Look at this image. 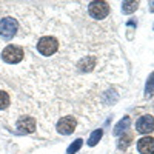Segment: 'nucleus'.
Returning <instances> with one entry per match:
<instances>
[{
  "label": "nucleus",
  "instance_id": "obj_4",
  "mask_svg": "<svg viewBox=\"0 0 154 154\" xmlns=\"http://www.w3.org/2000/svg\"><path fill=\"white\" fill-rule=\"evenodd\" d=\"M88 14L94 20H103L109 14V5L106 2H91L88 5Z\"/></svg>",
  "mask_w": 154,
  "mask_h": 154
},
{
  "label": "nucleus",
  "instance_id": "obj_17",
  "mask_svg": "<svg viewBox=\"0 0 154 154\" xmlns=\"http://www.w3.org/2000/svg\"><path fill=\"white\" fill-rule=\"evenodd\" d=\"M152 29H154V26H152Z\"/></svg>",
  "mask_w": 154,
  "mask_h": 154
},
{
  "label": "nucleus",
  "instance_id": "obj_8",
  "mask_svg": "<svg viewBox=\"0 0 154 154\" xmlns=\"http://www.w3.org/2000/svg\"><path fill=\"white\" fill-rule=\"evenodd\" d=\"M137 151L140 154H154V137H140L137 140Z\"/></svg>",
  "mask_w": 154,
  "mask_h": 154
},
{
  "label": "nucleus",
  "instance_id": "obj_11",
  "mask_svg": "<svg viewBox=\"0 0 154 154\" xmlns=\"http://www.w3.org/2000/svg\"><path fill=\"white\" fill-rule=\"evenodd\" d=\"M152 94H154V71L148 75V80H146V85H145V97L149 99Z\"/></svg>",
  "mask_w": 154,
  "mask_h": 154
},
{
  "label": "nucleus",
  "instance_id": "obj_15",
  "mask_svg": "<svg viewBox=\"0 0 154 154\" xmlns=\"http://www.w3.org/2000/svg\"><path fill=\"white\" fill-rule=\"evenodd\" d=\"M130 142H131V136H123V137H120V139H119V143H117L119 149H125L128 145H130Z\"/></svg>",
  "mask_w": 154,
  "mask_h": 154
},
{
  "label": "nucleus",
  "instance_id": "obj_9",
  "mask_svg": "<svg viewBox=\"0 0 154 154\" xmlns=\"http://www.w3.org/2000/svg\"><path fill=\"white\" fill-rule=\"evenodd\" d=\"M131 125V119L128 117V116H125L123 119H120L117 123H116L114 130H112V134L114 136H120L122 133H125V130H128V126Z\"/></svg>",
  "mask_w": 154,
  "mask_h": 154
},
{
  "label": "nucleus",
  "instance_id": "obj_14",
  "mask_svg": "<svg viewBox=\"0 0 154 154\" xmlns=\"http://www.w3.org/2000/svg\"><path fill=\"white\" fill-rule=\"evenodd\" d=\"M82 145H83V140H82V139H75L74 142L66 148V154H74V152H77V151L82 148Z\"/></svg>",
  "mask_w": 154,
  "mask_h": 154
},
{
  "label": "nucleus",
  "instance_id": "obj_5",
  "mask_svg": "<svg viewBox=\"0 0 154 154\" xmlns=\"http://www.w3.org/2000/svg\"><path fill=\"white\" fill-rule=\"evenodd\" d=\"M75 126H77V122H75V119L72 117V116H65V117H62L57 122L56 130L62 136H69L75 131Z\"/></svg>",
  "mask_w": 154,
  "mask_h": 154
},
{
  "label": "nucleus",
  "instance_id": "obj_12",
  "mask_svg": "<svg viewBox=\"0 0 154 154\" xmlns=\"http://www.w3.org/2000/svg\"><path fill=\"white\" fill-rule=\"evenodd\" d=\"M102 136H103V130H96L91 136H89V139H88V145L89 146H96L97 143H99V140L102 139Z\"/></svg>",
  "mask_w": 154,
  "mask_h": 154
},
{
  "label": "nucleus",
  "instance_id": "obj_3",
  "mask_svg": "<svg viewBox=\"0 0 154 154\" xmlns=\"http://www.w3.org/2000/svg\"><path fill=\"white\" fill-rule=\"evenodd\" d=\"M19 31V23L14 17H3L0 20V37H3L5 40H9L12 38Z\"/></svg>",
  "mask_w": 154,
  "mask_h": 154
},
{
  "label": "nucleus",
  "instance_id": "obj_1",
  "mask_svg": "<svg viewBox=\"0 0 154 154\" xmlns=\"http://www.w3.org/2000/svg\"><path fill=\"white\" fill-rule=\"evenodd\" d=\"M57 49H59V40L53 35H43L37 40V53L43 57L56 54Z\"/></svg>",
  "mask_w": 154,
  "mask_h": 154
},
{
  "label": "nucleus",
  "instance_id": "obj_2",
  "mask_svg": "<svg viewBox=\"0 0 154 154\" xmlns=\"http://www.w3.org/2000/svg\"><path fill=\"white\" fill-rule=\"evenodd\" d=\"M25 57V49L19 45H8L2 51V60L9 65H16V63L22 62Z\"/></svg>",
  "mask_w": 154,
  "mask_h": 154
},
{
  "label": "nucleus",
  "instance_id": "obj_6",
  "mask_svg": "<svg viewBox=\"0 0 154 154\" xmlns=\"http://www.w3.org/2000/svg\"><path fill=\"white\" fill-rule=\"evenodd\" d=\"M35 119L31 116H20L16 122V128L23 134H31L35 131Z\"/></svg>",
  "mask_w": 154,
  "mask_h": 154
},
{
  "label": "nucleus",
  "instance_id": "obj_13",
  "mask_svg": "<svg viewBox=\"0 0 154 154\" xmlns=\"http://www.w3.org/2000/svg\"><path fill=\"white\" fill-rule=\"evenodd\" d=\"M9 103H11L9 94H8L6 91H2V89H0V111H2V109H6V108L9 106Z\"/></svg>",
  "mask_w": 154,
  "mask_h": 154
},
{
  "label": "nucleus",
  "instance_id": "obj_16",
  "mask_svg": "<svg viewBox=\"0 0 154 154\" xmlns=\"http://www.w3.org/2000/svg\"><path fill=\"white\" fill-rule=\"evenodd\" d=\"M149 11L154 12V2H149Z\"/></svg>",
  "mask_w": 154,
  "mask_h": 154
},
{
  "label": "nucleus",
  "instance_id": "obj_10",
  "mask_svg": "<svg viewBox=\"0 0 154 154\" xmlns=\"http://www.w3.org/2000/svg\"><path fill=\"white\" fill-rule=\"evenodd\" d=\"M139 8V2H131V0H126L122 3V12L123 14H133V12Z\"/></svg>",
  "mask_w": 154,
  "mask_h": 154
},
{
  "label": "nucleus",
  "instance_id": "obj_7",
  "mask_svg": "<svg viewBox=\"0 0 154 154\" xmlns=\"http://www.w3.org/2000/svg\"><path fill=\"white\" fill-rule=\"evenodd\" d=\"M136 130L140 134H148L154 131V117L152 116H142L137 122H136Z\"/></svg>",
  "mask_w": 154,
  "mask_h": 154
}]
</instances>
